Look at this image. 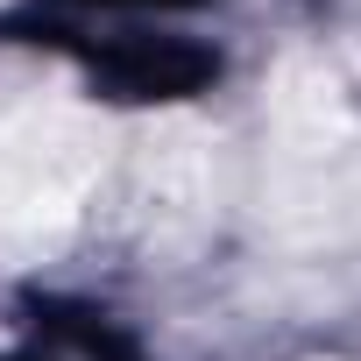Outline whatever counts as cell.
<instances>
[{
    "label": "cell",
    "instance_id": "6da1fadb",
    "mask_svg": "<svg viewBox=\"0 0 361 361\" xmlns=\"http://www.w3.org/2000/svg\"><path fill=\"white\" fill-rule=\"evenodd\" d=\"M99 71L128 99H177V92H199L213 78V57L192 43H114L99 57Z\"/></svg>",
    "mask_w": 361,
    "mask_h": 361
},
{
    "label": "cell",
    "instance_id": "7a4b0ae2",
    "mask_svg": "<svg viewBox=\"0 0 361 361\" xmlns=\"http://www.w3.org/2000/svg\"><path fill=\"white\" fill-rule=\"evenodd\" d=\"M92 8H177V0H92Z\"/></svg>",
    "mask_w": 361,
    "mask_h": 361
}]
</instances>
